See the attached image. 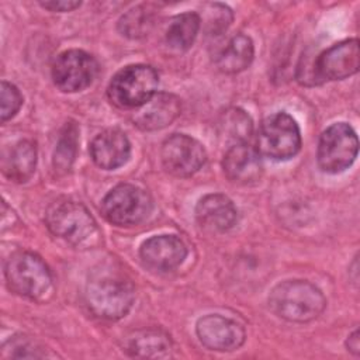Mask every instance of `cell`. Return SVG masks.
<instances>
[{
    "label": "cell",
    "mask_w": 360,
    "mask_h": 360,
    "mask_svg": "<svg viewBox=\"0 0 360 360\" xmlns=\"http://www.w3.org/2000/svg\"><path fill=\"white\" fill-rule=\"evenodd\" d=\"M346 345H347V349H349L354 356L359 354V352H360V343H359V330H357V329H356L353 333H350V335L347 336Z\"/></svg>",
    "instance_id": "29"
},
{
    "label": "cell",
    "mask_w": 360,
    "mask_h": 360,
    "mask_svg": "<svg viewBox=\"0 0 360 360\" xmlns=\"http://www.w3.org/2000/svg\"><path fill=\"white\" fill-rule=\"evenodd\" d=\"M270 309L290 322H309L319 316L326 307L322 291L305 280L278 283L269 295Z\"/></svg>",
    "instance_id": "2"
},
{
    "label": "cell",
    "mask_w": 360,
    "mask_h": 360,
    "mask_svg": "<svg viewBox=\"0 0 360 360\" xmlns=\"http://www.w3.org/2000/svg\"><path fill=\"white\" fill-rule=\"evenodd\" d=\"M79 143V129L75 122H66L59 134L53 152V169L58 173H68L75 162Z\"/></svg>",
    "instance_id": "24"
},
{
    "label": "cell",
    "mask_w": 360,
    "mask_h": 360,
    "mask_svg": "<svg viewBox=\"0 0 360 360\" xmlns=\"http://www.w3.org/2000/svg\"><path fill=\"white\" fill-rule=\"evenodd\" d=\"M37 166V146L32 141L21 139L3 150L1 172L15 181H27L35 172Z\"/></svg>",
    "instance_id": "19"
},
{
    "label": "cell",
    "mask_w": 360,
    "mask_h": 360,
    "mask_svg": "<svg viewBox=\"0 0 360 360\" xmlns=\"http://www.w3.org/2000/svg\"><path fill=\"white\" fill-rule=\"evenodd\" d=\"M152 211V198L141 187L122 183L111 188L101 201V214L117 226H132L145 221Z\"/></svg>",
    "instance_id": "7"
},
{
    "label": "cell",
    "mask_w": 360,
    "mask_h": 360,
    "mask_svg": "<svg viewBox=\"0 0 360 360\" xmlns=\"http://www.w3.org/2000/svg\"><path fill=\"white\" fill-rule=\"evenodd\" d=\"M360 66L359 41L356 38L340 41L319 53L311 68L312 84L328 80H342L357 73Z\"/></svg>",
    "instance_id": "9"
},
{
    "label": "cell",
    "mask_w": 360,
    "mask_h": 360,
    "mask_svg": "<svg viewBox=\"0 0 360 360\" xmlns=\"http://www.w3.org/2000/svg\"><path fill=\"white\" fill-rule=\"evenodd\" d=\"M181 103L172 93H155L145 104L134 110L132 122L139 129L156 131L170 125L180 114Z\"/></svg>",
    "instance_id": "14"
},
{
    "label": "cell",
    "mask_w": 360,
    "mask_h": 360,
    "mask_svg": "<svg viewBox=\"0 0 360 360\" xmlns=\"http://www.w3.org/2000/svg\"><path fill=\"white\" fill-rule=\"evenodd\" d=\"M255 48L248 35L236 34L219 49L215 56L217 68L224 73H239L253 60Z\"/></svg>",
    "instance_id": "20"
},
{
    "label": "cell",
    "mask_w": 360,
    "mask_h": 360,
    "mask_svg": "<svg viewBox=\"0 0 360 360\" xmlns=\"http://www.w3.org/2000/svg\"><path fill=\"white\" fill-rule=\"evenodd\" d=\"M8 288L32 301H46L53 292L52 274L45 262L31 252H17L6 263Z\"/></svg>",
    "instance_id": "4"
},
{
    "label": "cell",
    "mask_w": 360,
    "mask_h": 360,
    "mask_svg": "<svg viewBox=\"0 0 360 360\" xmlns=\"http://www.w3.org/2000/svg\"><path fill=\"white\" fill-rule=\"evenodd\" d=\"M156 11L153 4H141L131 8L118 21L120 32L132 39L145 37L155 24Z\"/></svg>",
    "instance_id": "22"
},
{
    "label": "cell",
    "mask_w": 360,
    "mask_h": 360,
    "mask_svg": "<svg viewBox=\"0 0 360 360\" xmlns=\"http://www.w3.org/2000/svg\"><path fill=\"white\" fill-rule=\"evenodd\" d=\"M159 77L149 65H128L111 79L107 96L118 108L135 110L145 104L158 89Z\"/></svg>",
    "instance_id": "5"
},
{
    "label": "cell",
    "mask_w": 360,
    "mask_h": 360,
    "mask_svg": "<svg viewBox=\"0 0 360 360\" xmlns=\"http://www.w3.org/2000/svg\"><path fill=\"white\" fill-rule=\"evenodd\" d=\"M0 101H1V108H0L1 122H6L7 120L13 118L18 112L22 104V96L14 84L3 80L0 87Z\"/></svg>",
    "instance_id": "27"
},
{
    "label": "cell",
    "mask_w": 360,
    "mask_h": 360,
    "mask_svg": "<svg viewBox=\"0 0 360 360\" xmlns=\"http://www.w3.org/2000/svg\"><path fill=\"white\" fill-rule=\"evenodd\" d=\"M97 72V60L82 49L62 52L52 65L53 83L63 93L84 90L93 83Z\"/></svg>",
    "instance_id": "10"
},
{
    "label": "cell",
    "mask_w": 360,
    "mask_h": 360,
    "mask_svg": "<svg viewBox=\"0 0 360 360\" xmlns=\"http://www.w3.org/2000/svg\"><path fill=\"white\" fill-rule=\"evenodd\" d=\"M195 332L200 342L210 350L232 352L239 349L246 338L245 329L233 319L221 315H205L198 319Z\"/></svg>",
    "instance_id": "12"
},
{
    "label": "cell",
    "mask_w": 360,
    "mask_h": 360,
    "mask_svg": "<svg viewBox=\"0 0 360 360\" xmlns=\"http://www.w3.org/2000/svg\"><path fill=\"white\" fill-rule=\"evenodd\" d=\"M48 229L75 248H89L98 242V228L89 210L77 201L58 200L45 214Z\"/></svg>",
    "instance_id": "3"
},
{
    "label": "cell",
    "mask_w": 360,
    "mask_h": 360,
    "mask_svg": "<svg viewBox=\"0 0 360 360\" xmlns=\"http://www.w3.org/2000/svg\"><path fill=\"white\" fill-rule=\"evenodd\" d=\"M139 256L146 267L156 271H170L183 263L187 248L176 235H156L141 245Z\"/></svg>",
    "instance_id": "13"
},
{
    "label": "cell",
    "mask_w": 360,
    "mask_h": 360,
    "mask_svg": "<svg viewBox=\"0 0 360 360\" xmlns=\"http://www.w3.org/2000/svg\"><path fill=\"white\" fill-rule=\"evenodd\" d=\"M160 158L167 173L176 177H190L205 163L204 146L184 134L170 135L162 145Z\"/></svg>",
    "instance_id": "11"
},
{
    "label": "cell",
    "mask_w": 360,
    "mask_h": 360,
    "mask_svg": "<svg viewBox=\"0 0 360 360\" xmlns=\"http://www.w3.org/2000/svg\"><path fill=\"white\" fill-rule=\"evenodd\" d=\"M219 129L225 141L231 143L229 146L236 143H248L253 131V122L243 110L229 108L221 115Z\"/></svg>",
    "instance_id": "23"
},
{
    "label": "cell",
    "mask_w": 360,
    "mask_h": 360,
    "mask_svg": "<svg viewBox=\"0 0 360 360\" xmlns=\"http://www.w3.org/2000/svg\"><path fill=\"white\" fill-rule=\"evenodd\" d=\"M195 218L198 224L210 231L225 232L232 228L238 218L235 204L225 194H207L195 207Z\"/></svg>",
    "instance_id": "17"
},
{
    "label": "cell",
    "mask_w": 360,
    "mask_h": 360,
    "mask_svg": "<svg viewBox=\"0 0 360 360\" xmlns=\"http://www.w3.org/2000/svg\"><path fill=\"white\" fill-rule=\"evenodd\" d=\"M173 349L172 339L160 328H142L125 338L124 350L134 357L160 359L169 357Z\"/></svg>",
    "instance_id": "18"
},
{
    "label": "cell",
    "mask_w": 360,
    "mask_h": 360,
    "mask_svg": "<svg viewBox=\"0 0 360 360\" xmlns=\"http://www.w3.org/2000/svg\"><path fill=\"white\" fill-rule=\"evenodd\" d=\"M359 141L354 129L346 122L328 127L319 138L316 160L326 173H340L350 167L357 158Z\"/></svg>",
    "instance_id": "8"
},
{
    "label": "cell",
    "mask_w": 360,
    "mask_h": 360,
    "mask_svg": "<svg viewBox=\"0 0 360 360\" xmlns=\"http://www.w3.org/2000/svg\"><path fill=\"white\" fill-rule=\"evenodd\" d=\"M89 150L93 162L98 167L114 170L125 165L129 159L131 143L122 131L110 128L93 138Z\"/></svg>",
    "instance_id": "16"
},
{
    "label": "cell",
    "mask_w": 360,
    "mask_h": 360,
    "mask_svg": "<svg viewBox=\"0 0 360 360\" xmlns=\"http://www.w3.org/2000/svg\"><path fill=\"white\" fill-rule=\"evenodd\" d=\"M41 7L49 10V11H58V13H65V11H72L77 8L82 3L80 1H72V0H62V1H41Z\"/></svg>",
    "instance_id": "28"
},
{
    "label": "cell",
    "mask_w": 360,
    "mask_h": 360,
    "mask_svg": "<svg viewBox=\"0 0 360 360\" xmlns=\"http://www.w3.org/2000/svg\"><path fill=\"white\" fill-rule=\"evenodd\" d=\"M200 25V15L193 11L181 13L173 17L166 28V44L177 52H184L190 49L198 34Z\"/></svg>",
    "instance_id": "21"
},
{
    "label": "cell",
    "mask_w": 360,
    "mask_h": 360,
    "mask_svg": "<svg viewBox=\"0 0 360 360\" xmlns=\"http://www.w3.org/2000/svg\"><path fill=\"white\" fill-rule=\"evenodd\" d=\"M207 14H205V20L204 27L208 35H219L224 31H226V28L229 27V24L232 22V11L228 6L221 4V3H211L207 6Z\"/></svg>",
    "instance_id": "26"
},
{
    "label": "cell",
    "mask_w": 360,
    "mask_h": 360,
    "mask_svg": "<svg viewBox=\"0 0 360 360\" xmlns=\"http://www.w3.org/2000/svg\"><path fill=\"white\" fill-rule=\"evenodd\" d=\"M256 145L260 156L274 160L291 159L301 148L298 124L287 112L271 114L260 124Z\"/></svg>",
    "instance_id": "6"
},
{
    "label": "cell",
    "mask_w": 360,
    "mask_h": 360,
    "mask_svg": "<svg viewBox=\"0 0 360 360\" xmlns=\"http://www.w3.org/2000/svg\"><path fill=\"white\" fill-rule=\"evenodd\" d=\"M222 167L225 176L236 184H253L260 180L263 163L260 153L249 143H236L228 148Z\"/></svg>",
    "instance_id": "15"
},
{
    "label": "cell",
    "mask_w": 360,
    "mask_h": 360,
    "mask_svg": "<svg viewBox=\"0 0 360 360\" xmlns=\"http://www.w3.org/2000/svg\"><path fill=\"white\" fill-rule=\"evenodd\" d=\"M1 356L4 359H39L45 357L44 347L28 336H14L3 346Z\"/></svg>",
    "instance_id": "25"
},
{
    "label": "cell",
    "mask_w": 360,
    "mask_h": 360,
    "mask_svg": "<svg viewBox=\"0 0 360 360\" xmlns=\"http://www.w3.org/2000/svg\"><path fill=\"white\" fill-rule=\"evenodd\" d=\"M84 295L96 316L117 321L129 312L135 288L124 270L114 264H100L90 273Z\"/></svg>",
    "instance_id": "1"
}]
</instances>
